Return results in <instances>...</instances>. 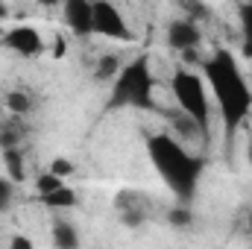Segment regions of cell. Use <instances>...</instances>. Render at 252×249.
<instances>
[{
	"label": "cell",
	"mask_w": 252,
	"mask_h": 249,
	"mask_svg": "<svg viewBox=\"0 0 252 249\" xmlns=\"http://www.w3.org/2000/svg\"><path fill=\"white\" fill-rule=\"evenodd\" d=\"M59 187H64V179H59V176H53L50 170H44L38 179H35V193L38 196H47V193H56Z\"/></svg>",
	"instance_id": "cell-18"
},
{
	"label": "cell",
	"mask_w": 252,
	"mask_h": 249,
	"mask_svg": "<svg viewBox=\"0 0 252 249\" xmlns=\"http://www.w3.org/2000/svg\"><path fill=\"white\" fill-rule=\"evenodd\" d=\"M147 156L156 167V173L164 179V185L173 190V196L188 205L196 193L199 176H202V158L190 156L185 144H179L173 135L158 132L147 138Z\"/></svg>",
	"instance_id": "cell-2"
},
{
	"label": "cell",
	"mask_w": 252,
	"mask_h": 249,
	"mask_svg": "<svg viewBox=\"0 0 252 249\" xmlns=\"http://www.w3.org/2000/svg\"><path fill=\"white\" fill-rule=\"evenodd\" d=\"M15 202V182H9L6 176H0V211H6Z\"/></svg>",
	"instance_id": "cell-21"
},
{
	"label": "cell",
	"mask_w": 252,
	"mask_h": 249,
	"mask_svg": "<svg viewBox=\"0 0 252 249\" xmlns=\"http://www.w3.org/2000/svg\"><path fill=\"white\" fill-rule=\"evenodd\" d=\"M62 18L73 35H79V38L94 35V30H91V3L88 0H67L62 6Z\"/></svg>",
	"instance_id": "cell-8"
},
{
	"label": "cell",
	"mask_w": 252,
	"mask_h": 249,
	"mask_svg": "<svg viewBox=\"0 0 252 249\" xmlns=\"http://www.w3.org/2000/svg\"><path fill=\"white\" fill-rule=\"evenodd\" d=\"M6 15H9V9H6V3H0V21H3Z\"/></svg>",
	"instance_id": "cell-25"
},
{
	"label": "cell",
	"mask_w": 252,
	"mask_h": 249,
	"mask_svg": "<svg viewBox=\"0 0 252 249\" xmlns=\"http://www.w3.org/2000/svg\"><path fill=\"white\" fill-rule=\"evenodd\" d=\"M91 30H94V35L109 38V41H126V44L135 41L132 27L126 24V18L121 15V9H118L115 3H109V0L91 3Z\"/></svg>",
	"instance_id": "cell-5"
},
{
	"label": "cell",
	"mask_w": 252,
	"mask_h": 249,
	"mask_svg": "<svg viewBox=\"0 0 252 249\" xmlns=\"http://www.w3.org/2000/svg\"><path fill=\"white\" fill-rule=\"evenodd\" d=\"M64 50H67V47H64V38H62V35H56V38H53V47H50V53L62 59V56H64Z\"/></svg>",
	"instance_id": "cell-23"
},
{
	"label": "cell",
	"mask_w": 252,
	"mask_h": 249,
	"mask_svg": "<svg viewBox=\"0 0 252 249\" xmlns=\"http://www.w3.org/2000/svg\"><path fill=\"white\" fill-rule=\"evenodd\" d=\"M199 70H202V79L208 85V94L214 97V103L220 109L226 138L232 141L235 132L252 115V88L244 76V70H241V62L232 50L217 47L211 56L202 59Z\"/></svg>",
	"instance_id": "cell-1"
},
{
	"label": "cell",
	"mask_w": 252,
	"mask_h": 249,
	"mask_svg": "<svg viewBox=\"0 0 252 249\" xmlns=\"http://www.w3.org/2000/svg\"><path fill=\"white\" fill-rule=\"evenodd\" d=\"M118 211H121V223L129 226V229H138L144 220H147V202L138 190H124L118 196Z\"/></svg>",
	"instance_id": "cell-9"
},
{
	"label": "cell",
	"mask_w": 252,
	"mask_h": 249,
	"mask_svg": "<svg viewBox=\"0 0 252 249\" xmlns=\"http://www.w3.org/2000/svg\"><path fill=\"white\" fill-rule=\"evenodd\" d=\"M53 176H59V179H67V176H73V161L70 158H64V156H56L53 161H50V167H47Z\"/></svg>",
	"instance_id": "cell-19"
},
{
	"label": "cell",
	"mask_w": 252,
	"mask_h": 249,
	"mask_svg": "<svg viewBox=\"0 0 252 249\" xmlns=\"http://www.w3.org/2000/svg\"><path fill=\"white\" fill-rule=\"evenodd\" d=\"M170 94L182 115H188L193 124L202 129L205 138H211V94L199 70L179 67L170 79Z\"/></svg>",
	"instance_id": "cell-4"
},
{
	"label": "cell",
	"mask_w": 252,
	"mask_h": 249,
	"mask_svg": "<svg viewBox=\"0 0 252 249\" xmlns=\"http://www.w3.org/2000/svg\"><path fill=\"white\" fill-rule=\"evenodd\" d=\"M190 220H193V214H190V208L188 205H179V208H173L170 214H167V223L170 226H190Z\"/></svg>",
	"instance_id": "cell-20"
},
{
	"label": "cell",
	"mask_w": 252,
	"mask_h": 249,
	"mask_svg": "<svg viewBox=\"0 0 252 249\" xmlns=\"http://www.w3.org/2000/svg\"><path fill=\"white\" fill-rule=\"evenodd\" d=\"M6 109H9L15 118H24V115L32 109V100H30L27 91H9V94H6Z\"/></svg>",
	"instance_id": "cell-16"
},
{
	"label": "cell",
	"mask_w": 252,
	"mask_h": 249,
	"mask_svg": "<svg viewBox=\"0 0 252 249\" xmlns=\"http://www.w3.org/2000/svg\"><path fill=\"white\" fill-rule=\"evenodd\" d=\"M121 67H124V62H121L118 53H103L97 59V64H94V79L97 82H115L118 73H121Z\"/></svg>",
	"instance_id": "cell-12"
},
{
	"label": "cell",
	"mask_w": 252,
	"mask_h": 249,
	"mask_svg": "<svg viewBox=\"0 0 252 249\" xmlns=\"http://www.w3.org/2000/svg\"><path fill=\"white\" fill-rule=\"evenodd\" d=\"M250 220H252V211H250Z\"/></svg>",
	"instance_id": "cell-26"
},
{
	"label": "cell",
	"mask_w": 252,
	"mask_h": 249,
	"mask_svg": "<svg viewBox=\"0 0 252 249\" xmlns=\"http://www.w3.org/2000/svg\"><path fill=\"white\" fill-rule=\"evenodd\" d=\"M202 44V32L199 24L190 18H179L167 24V47H173L176 53H193Z\"/></svg>",
	"instance_id": "cell-7"
},
{
	"label": "cell",
	"mask_w": 252,
	"mask_h": 249,
	"mask_svg": "<svg viewBox=\"0 0 252 249\" xmlns=\"http://www.w3.org/2000/svg\"><path fill=\"white\" fill-rule=\"evenodd\" d=\"M9 249H35V244H32V238H27V235H12V238H9Z\"/></svg>",
	"instance_id": "cell-22"
},
{
	"label": "cell",
	"mask_w": 252,
	"mask_h": 249,
	"mask_svg": "<svg viewBox=\"0 0 252 249\" xmlns=\"http://www.w3.org/2000/svg\"><path fill=\"white\" fill-rule=\"evenodd\" d=\"M153 70H150V59L141 53L132 62H126L118 73V79L112 82V97H109V109H156L153 100Z\"/></svg>",
	"instance_id": "cell-3"
},
{
	"label": "cell",
	"mask_w": 252,
	"mask_h": 249,
	"mask_svg": "<svg viewBox=\"0 0 252 249\" xmlns=\"http://www.w3.org/2000/svg\"><path fill=\"white\" fill-rule=\"evenodd\" d=\"M21 138H24V129L18 124V118H9L0 126V153L3 150H21Z\"/></svg>",
	"instance_id": "cell-14"
},
{
	"label": "cell",
	"mask_w": 252,
	"mask_h": 249,
	"mask_svg": "<svg viewBox=\"0 0 252 249\" xmlns=\"http://www.w3.org/2000/svg\"><path fill=\"white\" fill-rule=\"evenodd\" d=\"M167 124L173 126V138L182 144V141H202V144H208V138L202 135V129L190 121L188 115H182L179 109L176 112H167Z\"/></svg>",
	"instance_id": "cell-10"
},
{
	"label": "cell",
	"mask_w": 252,
	"mask_h": 249,
	"mask_svg": "<svg viewBox=\"0 0 252 249\" xmlns=\"http://www.w3.org/2000/svg\"><path fill=\"white\" fill-rule=\"evenodd\" d=\"M3 167H6V179L21 185L27 179V170H24V156L21 150H3Z\"/></svg>",
	"instance_id": "cell-13"
},
{
	"label": "cell",
	"mask_w": 252,
	"mask_h": 249,
	"mask_svg": "<svg viewBox=\"0 0 252 249\" xmlns=\"http://www.w3.org/2000/svg\"><path fill=\"white\" fill-rule=\"evenodd\" d=\"M241 38H244V56L252 59V3L241 6Z\"/></svg>",
	"instance_id": "cell-17"
},
{
	"label": "cell",
	"mask_w": 252,
	"mask_h": 249,
	"mask_svg": "<svg viewBox=\"0 0 252 249\" xmlns=\"http://www.w3.org/2000/svg\"><path fill=\"white\" fill-rule=\"evenodd\" d=\"M247 161H250V167H252V141L247 144Z\"/></svg>",
	"instance_id": "cell-24"
},
{
	"label": "cell",
	"mask_w": 252,
	"mask_h": 249,
	"mask_svg": "<svg viewBox=\"0 0 252 249\" xmlns=\"http://www.w3.org/2000/svg\"><path fill=\"white\" fill-rule=\"evenodd\" d=\"M41 199V205H47V208H56V211H62V208H73L76 202H79V196H76V190L73 187H59L56 193H47V196H38Z\"/></svg>",
	"instance_id": "cell-15"
},
{
	"label": "cell",
	"mask_w": 252,
	"mask_h": 249,
	"mask_svg": "<svg viewBox=\"0 0 252 249\" xmlns=\"http://www.w3.org/2000/svg\"><path fill=\"white\" fill-rule=\"evenodd\" d=\"M3 44H6L12 53L24 56V59H35V56H41L44 47H47L41 30H35L32 24H18V27H12V30L3 35Z\"/></svg>",
	"instance_id": "cell-6"
},
{
	"label": "cell",
	"mask_w": 252,
	"mask_h": 249,
	"mask_svg": "<svg viewBox=\"0 0 252 249\" xmlns=\"http://www.w3.org/2000/svg\"><path fill=\"white\" fill-rule=\"evenodd\" d=\"M50 241L56 249H79V232L73 223L67 220H56L53 229H50Z\"/></svg>",
	"instance_id": "cell-11"
}]
</instances>
